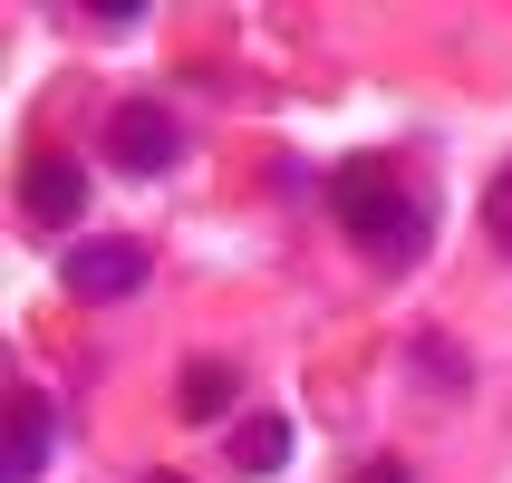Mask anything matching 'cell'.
Masks as SVG:
<instances>
[{
	"mask_svg": "<svg viewBox=\"0 0 512 483\" xmlns=\"http://www.w3.org/2000/svg\"><path fill=\"white\" fill-rule=\"evenodd\" d=\"M329 213H339V232L368 261H387V271L426 252V213H416V194H406L377 155H348V165L329 174Z\"/></svg>",
	"mask_w": 512,
	"mask_h": 483,
	"instance_id": "cell-1",
	"label": "cell"
},
{
	"mask_svg": "<svg viewBox=\"0 0 512 483\" xmlns=\"http://www.w3.org/2000/svg\"><path fill=\"white\" fill-rule=\"evenodd\" d=\"M145 242H126V232H107V242H68L58 252V281L78 290V300H126V290H145Z\"/></svg>",
	"mask_w": 512,
	"mask_h": 483,
	"instance_id": "cell-2",
	"label": "cell"
},
{
	"mask_svg": "<svg viewBox=\"0 0 512 483\" xmlns=\"http://www.w3.org/2000/svg\"><path fill=\"white\" fill-rule=\"evenodd\" d=\"M174 155H184V136H174V116L155 107V97H126V107L107 116V165H126V174H165Z\"/></svg>",
	"mask_w": 512,
	"mask_h": 483,
	"instance_id": "cell-3",
	"label": "cell"
},
{
	"mask_svg": "<svg viewBox=\"0 0 512 483\" xmlns=\"http://www.w3.org/2000/svg\"><path fill=\"white\" fill-rule=\"evenodd\" d=\"M20 213L39 232H68L87 213V174L68 165V155H29V165H20Z\"/></svg>",
	"mask_w": 512,
	"mask_h": 483,
	"instance_id": "cell-4",
	"label": "cell"
},
{
	"mask_svg": "<svg viewBox=\"0 0 512 483\" xmlns=\"http://www.w3.org/2000/svg\"><path fill=\"white\" fill-rule=\"evenodd\" d=\"M39 464H49V397H39L29 377H10V464H0V474L39 483Z\"/></svg>",
	"mask_w": 512,
	"mask_h": 483,
	"instance_id": "cell-5",
	"label": "cell"
},
{
	"mask_svg": "<svg viewBox=\"0 0 512 483\" xmlns=\"http://www.w3.org/2000/svg\"><path fill=\"white\" fill-rule=\"evenodd\" d=\"M174 397H184V416H232V397H242V368H232V358H194Z\"/></svg>",
	"mask_w": 512,
	"mask_h": 483,
	"instance_id": "cell-6",
	"label": "cell"
},
{
	"mask_svg": "<svg viewBox=\"0 0 512 483\" xmlns=\"http://www.w3.org/2000/svg\"><path fill=\"white\" fill-rule=\"evenodd\" d=\"M232 464L242 474H281L290 464V416H242L232 426Z\"/></svg>",
	"mask_w": 512,
	"mask_h": 483,
	"instance_id": "cell-7",
	"label": "cell"
},
{
	"mask_svg": "<svg viewBox=\"0 0 512 483\" xmlns=\"http://www.w3.org/2000/svg\"><path fill=\"white\" fill-rule=\"evenodd\" d=\"M484 232H493V242L512 252V165H503V174L484 184Z\"/></svg>",
	"mask_w": 512,
	"mask_h": 483,
	"instance_id": "cell-8",
	"label": "cell"
},
{
	"mask_svg": "<svg viewBox=\"0 0 512 483\" xmlns=\"http://www.w3.org/2000/svg\"><path fill=\"white\" fill-rule=\"evenodd\" d=\"M416 358H426V377H435V387H445V397H455V387H464V358H455V348H445V339H426V348H416Z\"/></svg>",
	"mask_w": 512,
	"mask_h": 483,
	"instance_id": "cell-9",
	"label": "cell"
},
{
	"mask_svg": "<svg viewBox=\"0 0 512 483\" xmlns=\"http://www.w3.org/2000/svg\"><path fill=\"white\" fill-rule=\"evenodd\" d=\"M358 483H416V474H406V464H387V455H377V464H358Z\"/></svg>",
	"mask_w": 512,
	"mask_h": 483,
	"instance_id": "cell-10",
	"label": "cell"
},
{
	"mask_svg": "<svg viewBox=\"0 0 512 483\" xmlns=\"http://www.w3.org/2000/svg\"><path fill=\"white\" fill-rule=\"evenodd\" d=\"M145 483H184V474H145Z\"/></svg>",
	"mask_w": 512,
	"mask_h": 483,
	"instance_id": "cell-11",
	"label": "cell"
}]
</instances>
